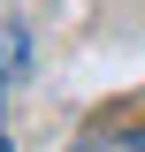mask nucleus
<instances>
[{
  "label": "nucleus",
  "instance_id": "obj_1",
  "mask_svg": "<svg viewBox=\"0 0 145 152\" xmlns=\"http://www.w3.org/2000/svg\"><path fill=\"white\" fill-rule=\"evenodd\" d=\"M76 152H145V129H130V122H99V129L76 137Z\"/></svg>",
  "mask_w": 145,
  "mask_h": 152
},
{
  "label": "nucleus",
  "instance_id": "obj_3",
  "mask_svg": "<svg viewBox=\"0 0 145 152\" xmlns=\"http://www.w3.org/2000/svg\"><path fill=\"white\" fill-rule=\"evenodd\" d=\"M0 152H8V137H0Z\"/></svg>",
  "mask_w": 145,
  "mask_h": 152
},
{
  "label": "nucleus",
  "instance_id": "obj_2",
  "mask_svg": "<svg viewBox=\"0 0 145 152\" xmlns=\"http://www.w3.org/2000/svg\"><path fill=\"white\" fill-rule=\"evenodd\" d=\"M23 61H31V46H23V31H0V76H16Z\"/></svg>",
  "mask_w": 145,
  "mask_h": 152
}]
</instances>
